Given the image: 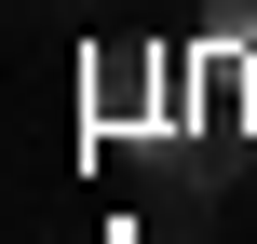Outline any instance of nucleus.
Returning <instances> with one entry per match:
<instances>
[{"label": "nucleus", "instance_id": "obj_1", "mask_svg": "<svg viewBox=\"0 0 257 244\" xmlns=\"http://www.w3.org/2000/svg\"><path fill=\"white\" fill-rule=\"evenodd\" d=\"M95 122L122 136V122H163V54L149 41H108L95 54Z\"/></svg>", "mask_w": 257, "mask_h": 244}, {"label": "nucleus", "instance_id": "obj_2", "mask_svg": "<svg viewBox=\"0 0 257 244\" xmlns=\"http://www.w3.org/2000/svg\"><path fill=\"white\" fill-rule=\"evenodd\" d=\"M203 41H217V54H257V0H217V14H203Z\"/></svg>", "mask_w": 257, "mask_h": 244}]
</instances>
